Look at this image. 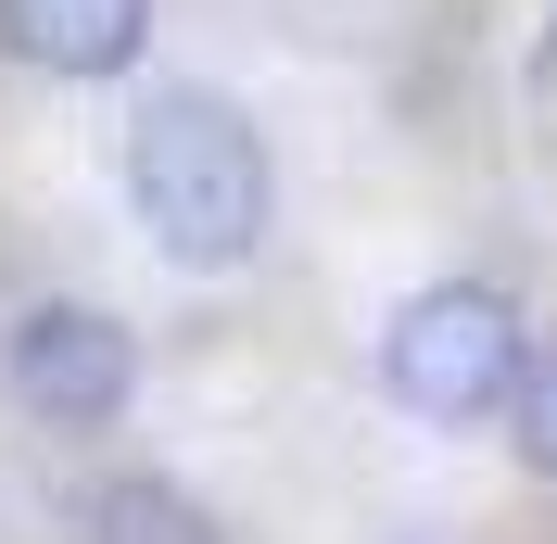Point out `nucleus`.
Masks as SVG:
<instances>
[{"label":"nucleus","instance_id":"f257e3e1","mask_svg":"<svg viewBox=\"0 0 557 544\" xmlns=\"http://www.w3.org/2000/svg\"><path fill=\"white\" fill-rule=\"evenodd\" d=\"M127 203L152 228V254L190 279L242 267L267 240V139L228 89H152L127 114Z\"/></svg>","mask_w":557,"mask_h":544},{"label":"nucleus","instance_id":"39448f33","mask_svg":"<svg viewBox=\"0 0 557 544\" xmlns=\"http://www.w3.org/2000/svg\"><path fill=\"white\" fill-rule=\"evenodd\" d=\"M89 544H215V519L177 481H114L102 507H89Z\"/></svg>","mask_w":557,"mask_h":544},{"label":"nucleus","instance_id":"7ed1b4c3","mask_svg":"<svg viewBox=\"0 0 557 544\" xmlns=\"http://www.w3.org/2000/svg\"><path fill=\"white\" fill-rule=\"evenodd\" d=\"M13 393H26V418H51V431H102L139 393V342L114 330L102 305H38L26 330H13Z\"/></svg>","mask_w":557,"mask_h":544},{"label":"nucleus","instance_id":"20e7f679","mask_svg":"<svg viewBox=\"0 0 557 544\" xmlns=\"http://www.w3.org/2000/svg\"><path fill=\"white\" fill-rule=\"evenodd\" d=\"M0 38L38 76H127L152 51V0H0Z\"/></svg>","mask_w":557,"mask_h":544},{"label":"nucleus","instance_id":"423d86ee","mask_svg":"<svg viewBox=\"0 0 557 544\" xmlns=\"http://www.w3.org/2000/svg\"><path fill=\"white\" fill-rule=\"evenodd\" d=\"M520 456H532V469L557 481V355H545V368L520 380Z\"/></svg>","mask_w":557,"mask_h":544},{"label":"nucleus","instance_id":"f03ea898","mask_svg":"<svg viewBox=\"0 0 557 544\" xmlns=\"http://www.w3.org/2000/svg\"><path fill=\"white\" fill-rule=\"evenodd\" d=\"M381 380H393L406 418H444V431L494 418L507 393H520V305H507L494 279L418 292V305L393 317V342H381Z\"/></svg>","mask_w":557,"mask_h":544}]
</instances>
